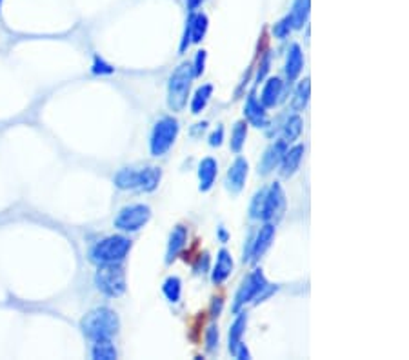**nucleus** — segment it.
I'll return each mask as SVG.
<instances>
[{"label": "nucleus", "instance_id": "nucleus-22", "mask_svg": "<svg viewBox=\"0 0 409 360\" xmlns=\"http://www.w3.org/2000/svg\"><path fill=\"white\" fill-rule=\"evenodd\" d=\"M246 138H248V122L246 120H239L235 126H233L231 131V141H229V148H231L233 153L240 155L242 149H244Z\"/></svg>", "mask_w": 409, "mask_h": 360}, {"label": "nucleus", "instance_id": "nucleus-18", "mask_svg": "<svg viewBox=\"0 0 409 360\" xmlns=\"http://www.w3.org/2000/svg\"><path fill=\"white\" fill-rule=\"evenodd\" d=\"M282 93H284V82H282L278 77H271L268 79V82L264 84L261 93V104L266 109L275 108L278 102L282 100Z\"/></svg>", "mask_w": 409, "mask_h": 360}, {"label": "nucleus", "instance_id": "nucleus-19", "mask_svg": "<svg viewBox=\"0 0 409 360\" xmlns=\"http://www.w3.org/2000/svg\"><path fill=\"white\" fill-rule=\"evenodd\" d=\"M302 67H304V53H302L300 46L293 44L290 48L288 58H285V77L290 82H295L300 77Z\"/></svg>", "mask_w": 409, "mask_h": 360}, {"label": "nucleus", "instance_id": "nucleus-3", "mask_svg": "<svg viewBox=\"0 0 409 360\" xmlns=\"http://www.w3.org/2000/svg\"><path fill=\"white\" fill-rule=\"evenodd\" d=\"M277 291V286H271L266 278L264 271L261 268H255L251 273L246 277V280L242 282V286L239 288L235 295V300H233V313H239V311L244 310L248 304L258 302V300H264L269 295H273Z\"/></svg>", "mask_w": 409, "mask_h": 360}, {"label": "nucleus", "instance_id": "nucleus-8", "mask_svg": "<svg viewBox=\"0 0 409 360\" xmlns=\"http://www.w3.org/2000/svg\"><path fill=\"white\" fill-rule=\"evenodd\" d=\"M149 220H151V207L146 206V204H131V206L120 209L113 224L120 231L135 233L144 228Z\"/></svg>", "mask_w": 409, "mask_h": 360}, {"label": "nucleus", "instance_id": "nucleus-9", "mask_svg": "<svg viewBox=\"0 0 409 360\" xmlns=\"http://www.w3.org/2000/svg\"><path fill=\"white\" fill-rule=\"evenodd\" d=\"M288 206V199H285L284 187L280 182H273L271 186L266 190V200H264V212H262V220L264 222H277L282 219Z\"/></svg>", "mask_w": 409, "mask_h": 360}, {"label": "nucleus", "instance_id": "nucleus-26", "mask_svg": "<svg viewBox=\"0 0 409 360\" xmlns=\"http://www.w3.org/2000/svg\"><path fill=\"white\" fill-rule=\"evenodd\" d=\"M310 92H311V84L310 79H304L297 87V93H295V100H293V109L295 111H302L306 108L307 102H310Z\"/></svg>", "mask_w": 409, "mask_h": 360}, {"label": "nucleus", "instance_id": "nucleus-33", "mask_svg": "<svg viewBox=\"0 0 409 360\" xmlns=\"http://www.w3.org/2000/svg\"><path fill=\"white\" fill-rule=\"evenodd\" d=\"M207 268H209V255L204 253V255H200L197 266H195V271H197V273H206Z\"/></svg>", "mask_w": 409, "mask_h": 360}, {"label": "nucleus", "instance_id": "nucleus-35", "mask_svg": "<svg viewBox=\"0 0 409 360\" xmlns=\"http://www.w3.org/2000/svg\"><path fill=\"white\" fill-rule=\"evenodd\" d=\"M217 236H219V240L222 242V244H226L227 240H229V233H227L226 228H222V226H220L219 231H217Z\"/></svg>", "mask_w": 409, "mask_h": 360}, {"label": "nucleus", "instance_id": "nucleus-23", "mask_svg": "<svg viewBox=\"0 0 409 360\" xmlns=\"http://www.w3.org/2000/svg\"><path fill=\"white\" fill-rule=\"evenodd\" d=\"M91 356L95 360H115L119 356L115 344L109 340H95L93 348H91Z\"/></svg>", "mask_w": 409, "mask_h": 360}, {"label": "nucleus", "instance_id": "nucleus-14", "mask_svg": "<svg viewBox=\"0 0 409 360\" xmlns=\"http://www.w3.org/2000/svg\"><path fill=\"white\" fill-rule=\"evenodd\" d=\"M233 269H235V262H233L231 253L227 249H220L219 255H217V264L213 266V271H211V282L215 286H220L231 277Z\"/></svg>", "mask_w": 409, "mask_h": 360}, {"label": "nucleus", "instance_id": "nucleus-32", "mask_svg": "<svg viewBox=\"0 0 409 360\" xmlns=\"http://www.w3.org/2000/svg\"><path fill=\"white\" fill-rule=\"evenodd\" d=\"M222 142H224V128L222 126H219V128L209 135V146L211 148H219V146H222Z\"/></svg>", "mask_w": 409, "mask_h": 360}, {"label": "nucleus", "instance_id": "nucleus-25", "mask_svg": "<svg viewBox=\"0 0 409 360\" xmlns=\"http://www.w3.org/2000/svg\"><path fill=\"white\" fill-rule=\"evenodd\" d=\"M302 129H304V120H302V116L300 115L290 116L284 126V137L282 138H284L288 144H291V142H295L298 137H300Z\"/></svg>", "mask_w": 409, "mask_h": 360}, {"label": "nucleus", "instance_id": "nucleus-31", "mask_svg": "<svg viewBox=\"0 0 409 360\" xmlns=\"http://www.w3.org/2000/svg\"><path fill=\"white\" fill-rule=\"evenodd\" d=\"M269 64H271V55L266 53L264 58L261 60V66H258V73H256V82H261V80L264 79L266 75H268Z\"/></svg>", "mask_w": 409, "mask_h": 360}, {"label": "nucleus", "instance_id": "nucleus-28", "mask_svg": "<svg viewBox=\"0 0 409 360\" xmlns=\"http://www.w3.org/2000/svg\"><path fill=\"white\" fill-rule=\"evenodd\" d=\"M219 340H220L219 327L217 326L207 327V332H206V349L207 351L209 353L217 351V349H219Z\"/></svg>", "mask_w": 409, "mask_h": 360}, {"label": "nucleus", "instance_id": "nucleus-13", "mask_svg": "<svg viewBox=\"0 0 409 360\" xmlns=\"http://www.w3.org/2000/svg\"><path fill=\"white\" fill-rule=\"evenodd\" d=\"M244 116L253 128L266 129L271 124V119H269L268 111H266V108L261 104V100L256 99L255 93H249L248 95V100H246L244 106Z\"/></svg>", "mask_w": 409, "mask_h": 360}, {"label": "nucleus", "instance_id": "nucleus-7", "mask_svg": "<svg viewBox=\"0 0 409 360\" xmlns=\"http://www.w3.org/2000/svg\"><path fill=\"white\" fill-rule=\"evenodd\" d=\"M95 286L106 297L116 298L126 293V273L119 264H102L95 273Z\"/></svg>", "mask_w": 409, "mask_h": 360}, {"label": "nucleus", "instance_id": "nucleus-10", "mask_svg": "<svg viewBox=\"0 0 409 360\" xmlns=\"http://www.w3.org/2000/svg\"><path fill=\"white\" fill-rule=\"evenodd\" d=\"M275 233H277V229H275V224L266 222L264 226L258 229V233H256L255 239H253L251 246H249L248 257H244V261H251V262L261 261V258L264 257V253L268 251L269 248H271L273 240H275Z\"/></svg>", "mask_w": 409, "mask_h": 360}, {"label": "nucleus", "instance_id": "nucleus-4", "mask_svg": "<svg viewBox=\"0 0 409 360\" xmlns=\"http://www.w3.org/2000/svg\"><path fill=\"white\" fill-rule=\"evenodd\" d=\"M131 249V240L124 235H111L99 240L89 249V261L97 266L120 264Z\"/></svg>", "mask_w": 409, "mask_h": 360}, {"label": "nucleus", "instance_id": "nucleus-5", "mask_svg": "<svg viewBox=\"0 0 409 360\" xmlns=\"http://www.w3.org/2000/svg\"><path fill=\"white\" fill-rule=\"evenodd\" d=\"M193 79V66L187 62L180 64L171 73L170 80H168V108L173 113H180L182 109L186 108Z\"/></svg>", "mask_w": 409, "mask_h": 360}, {"label": "nucleus", "instance_id": "nucleus-24", "mask_svg": "<svg viewBox=\"0 0 409 360\" xmlns=\"http://www.w3.org/2000/svg\"><path fill=\"white\" fill-rule=\"evenodd\" d=\"M162 293L168 298V302L177 304L182 297V280L178 277H168L162 284Z\"/></svg>", "mask_w": 409, "mask_h": 360}, {"label": "nucleus", "instance_id": "nucleus-21", "mask_svg": "<svg viewBox=\"0 0 409 360\" xmlns=\"http://www.w3.org/2000/svg\"><path fill=\"white\" fill-rule=\"evenodd\" d=\"M211 97H213V86H211V84H202V86L195 92L193 99H191V113H193V115H200V113L206 109Z\"/></svg>", "mask_w": 409, "mask_h": 360}, {"label": "nucleus", "instance_id": "nucleus-16", "mask_svg": "<svg viewBox=\"0 0 409 360\" xmlns=\"http://www.w3.org/2000/svg\"><path fill=\"white\" fill-rule=\"evenodd\" d=\"M304 153H306V148H304L302 144L293 146V148H288V151H285L284 157H282V160H280L282 177L290 178L297 173L298 168H300L302 158H304Z\"/></svg>", "mask_w": 409, "mask_h": 360}, {"label": "nucleus", "instance_id": "nucleus-1", "mask_svg": "<svg viewBox=\"0 0 409 360\" xmlns=\"http://www.w3.org/2000/svg\"><path fill=\"white\" fill-rule=\"evenodd\" d=\"M80 329L89 340H109L119 333L120 319L109 307H97L80 320Z\"/></svg>", "mask_w": 409, "mask_h": 360}, {"label": "nucleus", "instance_id": "nucleus-11", "mask_svg": "<svg viewBox=\"0 0 409 360\" xmlns=\"http://www.w3.org/2000/svg\"><path fill=\"white\" fill-rule=\"evenodd\" d=\"M248 173H249V164L244 157H236L235 162H233L229 170H227V177H226V190L229 193L236 195L240 191L244 190L246 180H248Z\"/></svg>", "mask_w": 409, "mask_h": 360}, {"label": "nucleus", "instance_id": "nucleus-12", "mask_svg": "<svg viewBox=\"0 0 409 360\" xmlns=\"http://www.w3.org/2000/svg\"><path fill=\"white\" fill-rule=\"evenodd\" d=\"M290 144L284 141V138H278V141L273 142L268 149L262 155L261 162H258V173L261 175H269L277 166H280V160L284 157V153L288 151Z\"/></svg>", "mask_w": 409, "mask_h": 360}, {"label": "nucleus", "instance_id": "nucleus-6", "mask_svg": "<svg viewBox=\"0 0 409 360\" xmlns=\"http://www.w3.org/2000/svg\"><path fill=\"white\" fill-rule=\"evenodd\" d=\"M178 133H180V124L173 116H162L157 120L149 137V151L153 157H164L177 141Z\"/></svg>", "mask_w": 409, "mask_h": 360}, {"label": "nucleus", "instance_id": "nucleus-34", "mask_svg": "<svg viewBox=\"0 0 409 360\" xmlns=\"http://www.w3.org/2000/svg\"><path fill=\"white\" fill-rule=\"evenodd\" d=\"M215 302H213V310H211V313H213V317H219L220 315V310H222V298H213Z\"/></svg>", "mask_w": 409, "mask_h": 360}, {"label": "nucleus", "instance_id": "nucleus-2", "mask_svg": "<svg viewBox=\"0 0 409 360\" xmlns=\"http://www.w3.org/2000/svg\"><path fill=\"white\" fill-rule=\"evenodd\" d=\"M162 180V170L157 166H146L141 170L135 168H122L116 171L113 182L122 191H142L151 193L158 187Z\"/></svg>", "mask_w": 409, "mask_h": 360}, {"label": "nucleus", "instance_id": "nucleus-30", "mask_svg": "<svg viewBox=\"0 0 409 360\" xmlns=\"http://www.w3.org/2000/svg\"><path fill=\"white\" fill-rule=\"evenodd\" d=\"M91 71L95 75H111L113 71H115V67L111 66V64H108L104 58H100L99 55L95 57V60H93V66H91Z\"/></svg>", "mask_w": 409, "mask_h": 360}, {"label": "nucleus", "instance_id": "nucleus-15", "mask_svg": "<svg viewBox=\"0 0 409 360\" xmlns=\"http://www.w3.org/2000/svg\"><path fill=\"white\" fill-rule=\"evenodd\" d=\"M187 242V228L186 226H175L173 231H171L170 240H168V248H165V264H171L175 258L182 253V249L186 248Z\"/></svg>", "mask_w": 409, "mask_h": 360}, {"label": "nucleus", "instance_id": "nucleus-20", "mask_svg": "<svg viewBox=\"0 0 409 360\" xmlns=\"http://www.w3.org/2000/svg\"><path fill=\"white\" fill-rule=\"evenodd\" d=\"M246 324H248V315L244 313V311H239L236 313V319L233 320L231 327H229V351H233L236 349V346H239L240 342H242V337H244V332H246Z\"/></svg>", "mask_w": 409, "mask_h": 360}, {"label": "nucleus", "instance_id": "nucleus-27", "mask_svg": "<svg viewBox=\"0 0 409 360\" xmlns=\"http://www.w3.org/2000/svg\"><path fill=\"white\" fill-rule=\"evenodd\" d=\"M266 190L268 187H262L261 191H256L255 197H253L251 204H249V217L253 220H262V212H264V200H266Z\"/></svg>", "mask_w": 409, "mask_h": 360}, {"label": "nucleus", "instance_id": "nucleus-17", "mask_svg": "<svg viewBox=\"0 0 409 360\" xmlns=\"http://www.w3.org/2000/svg\"><path fill=\"white\" fill-rule=\"evenodd\" d=\"M217 175H219V162L213 157L202 158L199 164V190L202 193H207L213 187Z\"/></svg>", "mask_w": 409, "mask_h": 360}, {"label": "nucleus", "instance_id": "nucleus-29", "mask_svg": "<svg viewBox=\"0 0 409 360\" xmlns=\"http://www.w3.org/2000/svg\"><path fill=\"white\" fill-rule=\"evenodd\" d=\"M206 60H207V53L204 50L197 51L195 55V62L191 64L193 66V75L195 77H202L204 71H206Z\"/></svg>", "mask_w": 409, "mask_h": 360}]
</instances>
